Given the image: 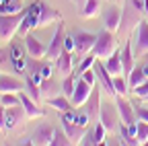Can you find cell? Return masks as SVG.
Segmentation results:
<instances>
[{
  "label": "cell",
  "instance_id": "obj_1",
  "mask_svg": "<svg viewBox=\"0 0 148 146\" xmlns=\"http://www.w3.org/2000/svg\"><path fill=\"white\" fill-rule=\"evenodd\" d=\"M56 21H62V12L58 8L49 6L45 0H35L29 8H25V16H23L21 25H18V29H16V35L23 39L31 29L45 27L49 23H56Z\"/></svg>",
  "mask_w": 148,
  "mask_h": 146
},
{
  "label": "cell",
  "instance_id": "obj_2",
  "mask_svg": "<svg viewBox=\"0 0 148 146\" xmlns=\"http://www.w3.org/2000/svg\"><path fill=\"white\" fill-rule=\"evenodd\" d=\"M144 19V10L136 4V0H123L121 2V21L117 27V35L127 37Z\"/></svg>",
  "mask_w": 148,
  "mask_h": 146
},
{
  "label": "cell",
  "instance_id": "obj_3",
  "mask_svg": "<svg viewBox=\"0 0 148 146\" xmlns=\"http://www.w3.org/2000/svg\"><path fill=\"white\" fill-rule=\"evenodd\" d=\"M115 49H117V37H115V33L109 31V29H101L97 33V41H95V45H92L90 51L95 53L97 58L107 60Z\"/></svg>",
  "mask_w": 148,
  "mask_h": 146
},
{
  "label": "cell",
  "instance_id": "obj_4",
  "mask_svg": "<svg viewBox=\"0 0 148 146\" xmlns=\"http://www.w3.org/2000/svg\"><path fill=\"white\" fill-rule=\"evenodd\" d=\"M60 125L64 127V132L70 136L72 144H78V142H80V138H82V136H84V132H86V127H84V125H80V123L76 121V111H74V109H70V111H64V113H62Z\"/></svg>",
  "mask_w": 148,
  "mask_h": 146
},
{
  "label": "cell",
  "instance_id": "obj_5",
  "mask_svg": "<svg viewBox=\"0 0 148 146\" xmlns=\"http://www.w3.org/2000/svg\"><path fill=\"white\" fill-rule=\"evenodd\" d=\"M23 16H25V10H18L14 14H2L0 12V39L10 41L16 35V29H18V25H21Z\"/></svg>",
  "mask_w": 148,
  "mask_h": 146
},
{
  "label": "cell",
  "instance_id": "obj_6",
  "mask_svg": "<svg viewBox=\"0 0 148 146\" xmlns=\"http://www.w3.org/2000/svg\"><path fill=\"white\" fill-rule=\"evenodd\" d=\"M64 37H66V25L64 21H58V27H56V33L51 41L47 43V51H45V60L56 62V58L64 51Z\"/></svg>",
  "mask_w": 148,
  "mask_h": 146
},
{
  "label": "cell",
  "instance_id": "obj_7",
  "mask_svg": "<svg viewBox=\"0 0 148 146\" xmlns=\"http://www.w3.org/2000/svg\"><path fill=\"white\" fill-rule=\"evenodd\" d=\"M99 121H101V123L107 127V132H115V130H117V125H119V121H121L117 105H111V103H105V101H101Z\"/></svg>",
  "mask_w": 148,
  "mask_h": 146
},
{
  "label": "cell",
  "instance_id": "obj_8",
  "mask_svg": "<svg viewBox=\"0 0 148 146\" xmlns=\"http://www.w3.org/2000/svg\"><path fill=\"white\" fill-rule=\"evenodd\" d=\"M101 90H103V88H99V86L95 84V86H92V90H90V95H88V99L80 105V109L90 117V121L99 119V111H101Z\"/></svg>",
  "mask_w": 148,
  "mask_h": 146
},
{
  "label": "cell",
  "instance_id": "obj_9",
  "mask_svg": "<svg viewBox=\"0 0 148 146\" xmlns=\"http://www.w3.org/2000/svg\"><path fill=\"white\" fill-rule=\"evenodd\" d=\"M95 72H97V80L101 82V88H103V93L105 95H109V97H115V88H113V74L107 70V66L97 58V62H95Z\"/></svg>",
  "mask_w": 148,
  "mask_h": 146
},
{
  "label": "cell",
  "instance_id": "obj_10",
  "mask_svg": "<svg viewBox=\"0 0 148 146\" xmlns=\"http://www.w3.org/2000/svg\"><path fill=\"white\" fill-rule=\"evenodd\" d=\"M101 21L105 29L117 33V27L121 21V8L115 4H105V8H101Z\"/></svg>",
  "mask_w": 148,
  "mask_h": 146
},
{
  "label": "cell",
  "instance_id": "obj_11",
  "mask_svg": "<svg viewBox=\"0 0 148 146\" xmlns=\"http://www.w3.org/2000/svg\"><path fill=\"white\" fill-rule=\"evenodd\" d=\"M148 53V21L142 19V23L136 27V39H134V56L136 60Z\"/></svg>",
  "mask_w": 148,
  "mask_h": 146
},
{
  "label": "cell",
  "instance_id": "obj_12",
  "mask_svg": "<svg viewBox=\"0 0 148 146\" xmlns=\"http://www.w3.org/2000/svg\"><path fill=\"white\" fill-rule=\"evenodd\" d=\"M10 45H8V51H10V64H12V68H14V72L16 74H25V49H23V43H16V41H8Z\"/></svg>",
  "mask_w": 148,
  "mask_h": 146
},
{
  "label": "cell",
  "instance_id": "obj_13",
  "mask_svg": "<svg viewBox=\"0 0 148 146\" xmlns=\"http://www.w3.org/2000/svg\"><path fill=\"white\" fill-rule=\"evenodd\" d=\"M115 105H117V109H119L121 121L127 123V125H136L138 117H136V107H134V103H130L127 99H123V95H117V97H115Z\"/></svg>",
  "mask_w": 148,
  "mask_h": 146
},
{
  "label": "cell",
  "instance_id": "obj_14",
  "mask_svg": "<svg viewBox=\"0 0 148 146\" xmlns=\"http://www.w3.org/2000/svg\"><path fill=\"white\" fill-rule=\"evenodd\" d=\"M27 117L25 113V107L23 105H14V107H6V113H4V132H10Z\"/></svg>",
  "mask_w": 148,
  "mask_h": 146
},
{
  "label": "cell",
  "instance_id": "obj_15",
  "mask_svg": "<svg viewBox=\"0 0 148 146\" xmlns=\"http://www.w3.org/2000/svg\"><path fill=\"white\" fill-rule=\"evenodd\" d=\"M97 41L95 33H86V31H76L74 33V51L76 53H88Z\"/></svg>",
  "mask_w": 148,
  "mask_h": 146
},
{
  "label": "cell",
  "instance_id": "obj_16",
  "mask_svg": "<svg viewBox=\"0 0 148 146\" xmlns=\"http://www.w3.org/2000/svg\"><path fill=\"white\" fill-rule=\"evenodd\" d=\"M121 66H123V76L127 78L130 76V72L134 70L136 66V56H134V41L132 39H127L121 47Z\"/></svg>",
  "mask_w": 148,
  "mask_h": 146
},
{
  "label": "cell",
  "instance_id": "obj_17",
  "mask_svg": "<svg viewBox=\"0 0 148 146\" xmlns=\"http://www.w3.org/2000/svg\"><path fill=\"white\" fill-rule=\"evenodd\" d=\"M23 41H25V47H27V53H29V56H33V58H45L47 45H45V43H41V41L37 39L31 31L23 37Z\"/></svg>",
  "mask_w": 148,
  "mask_h": 146
},
{
  "label": "cell",
  "instance_id": "obj_18",
  "mask_svg": "<svg viewBox=\"0 0 148 146\" xmlns=\"http://www.w3.org/2000/svg\"><path fill=\"white\" fill-rule=\"evenodd\" d=\"M53 130H56V127H53L51 123H41V125L33 132V142H35L37 146H47V144H51V140H53Z\"/></svg>",
  "mask_w": 148,
  "mask_h": 146
},
{
  "label": "cell",
  "instance_id": "obj_19",
  "mask_svg": "<svg viewBox=\"0 0 148 146\" xmlns=\"http://www.w3.org/2000/svg\"><path fill=\"white\" fill-rule=\"evenodd\" d=\"M18 99H21V105L25 107V113H27V117H29V119L45 115V111L39 107V103H37V101H33V99H31L27 93H18Z\"/></svg>",
  "mask_w": 148,
  "mask_h": 146
},
{
  "label": "cell",
  "instance_id": "obj_20",
  "mask_svg": "<svg viewBox=\"0 0 148 146\" xmlns=\"http://www.w3.org/2000/svg\"><path fill=\"white\" fill-rule=\"evenodd\" d=\"M90 90H92V86H90L86 80L78 78V80H76V88H74V95H72V105H74V107H80V105L88 99Z\"/></svg>",
  "mask_w": 148,
  "mask_h": 146
},
{
  "label": "cell",
  "instance_id": "obj_21",
  "mask_svg": "<svg viewBox=\"0 0 148 146\" xmlns=\"http://www.w3.org/2000/svg\"><path fill=\"white\" fill-rule=\"evenodd\" d=\"M23 82L12 74H0V93H18L23 90Z\"/></svg>",
  "mask_w": 148,
  "mask_h": 146
},
{
  "label": "cell",
  "instance_id": "obj_22",
  "mask_svg": "<svg viewBox=\"0 0 148 146\" xmlns=\"http://www.w3.org/2000/svg\"><path fill=\"white\" fill-rule=\"evenodd\" d=\"M56 70H58L60 72V74H72V72H74V66H72V51H68V49H64L62 53H60V56L58 58H56Z\"/></svg>",
  "mask_w": 148,
  "mask_h": 146
},
{
  "label": "cell",
  "instance_id": "obj_23",
  "mask_svg": "<svg viewBox=\"0 0 148 146\" xmlns=\"http://www.w3.org/2000/svg\"><path fill=\"white\" fill-rule=\"evenodd\" d=\"M105 66H107V70H109L113 76L123 74V66H121V49H119V47H117V49L105 60Z\"/></svg>",
  "mask_w": 148,
  "mask_h": 146
},
{
  "label": "cell",
  "instance_id": "obj_24",
  "mask_svg": "<svg viewBox=\"0 0 148 146\" xmlns=\"http://www.w3.org/2000/svg\"><path fill=\"white\" fill-rule=\"evenodd\" d=\"M39 90H41V97L43 99H49V97H56L58 90H62V84H58V80L49 76V78H43L39 82Z\"/></svg>",
  "mask_w": 148,
  "mask_h": 146
},
{
  "label": "cell",
  "instance_id": "obj_25",
  "mask_svg": "<svg viewBox=\"0 0 148 146\" xmlns=\"http://www.w3.org/2000/svg\"><path fill=\"white\" fill-rule=\"evenodd\" d=\"M101 0H86V2L82 4L80 8V16L82 19H92V16H97L101 14Z\"/></svg>",
  "mask_w": 148,
  "mask_h": 146
},
{
  "label": "cell",
  "instance_id": "obj_26",
  "mask_svg": "<svg viewBox=\"0 0 148 146\" xmlns=\"http://www.w3.org/2000/svg\"><path fill=\"white\" fill-rule=\"evenodd\" d=\"M45 103H47L49 107H53L56 111H60V113L70 111V109H72V105H70V97H66V95H60V97H49V99H45Z\"/></svg>",
  "mask_w": 148,
  "mask_h": 146
},
{
  "label": "cell",
  "instance_id": "obj_27",
  "mask_svg": "<svg viewBox=\"0 0 148 146\" xmlns=\"http://www.w3.org/2000/svg\"><path fill=\"white\" fill-rule=\"evenodd\" d=\"M148 78V74L144 72V66H134V70L130 72V76H127V84H130V90L136 88L140 82H144Z\"/></svg>",
  "mask_w": 148,
  "mask_h": 146
},
{
  "label": "cell",
  "instance_id": "obj_28",
  "mask_svg": "<svg viewBox=\"0 0 148 146\" xmlns=\"http://www.w3.org/2000/svg\"><path fill=\"white\" fill-rule=\"evenodd\" d=\"M25 90H27V95H29L33 101H37V103L43 99V97H41V90H39V82H35L29 74H25Z\"/></svg>",
  "mask_w": 148,
  "mask_h": 146
},
{
  "label": "cell",
  "instance_id": "obj_29",
  "mask_svg": "<svg viewBox=\"0 0 148 146\" xmlns=\"http://www.w3.org/2000/svg\"><path fill=\"white\" fill-rule=\"evenodd\" d=\"M76 80H78V78L74 76V72H72V74H66L64 80H62V95H66V97L72 99L74 88H76Z\"/></svg>",
  "mask_w": 148,
  "mask_h": 146
},
{
  "label": "cell",
  "instance_id": "obj_30",
  "mask_svg": "<svg viewBox=\"0 0 148 146\" xmlns=\"http://www.w3.org/2000/svg\"><path fill=\"white\" fill-rule=\"evenodd\" d=\"M18 10H23L21 0H2V4H0V12L2 14H14Z\"/></svg>",
  "mask_w": 148,
  "mask_h": 146
},
{
  "label": "cell",
  "instance_id": "obj_31",
  "mask_svg": "<svg viewBox=\"0 0 148 146\" xmlns=\"http://www.w3.org/2000/svg\"><path fill=\"white\" fill-rule=\"evenodd\" d=\"M72 140L70 136L64 132V127H56L53 130V140H51V146H70Z\"/></svg>",
  "mask_w": 148,
  "mask_h": 146
},
{
  "label": "cell",
  "instance_id": "obj_32",
  "mask_svg": "<svg viewBox=\"0 0 148 146\" xmlns=\"http://www.w3.org/2000/svg\"><path fill=\"white\" fill-rule=\"evenodd\" d=\"M113 88H115V97L117 95H127L130 93V84H127V78L123 74H117L113 76Z\"/></svg>",
  "mask_w": 148,
  "mask_h": 146
},
{
  "label": "cell",
  "instance_id": "obj_33",
  "mask_svg": "<svg viewBox=\"0 0 148 146\" xmlns=\"http://www.w3.org/2000/svg\"><path fill=\"white\" fill-rule=\"evenodd\" d=\"M95 62H97V56H95L92 51H88L86 56L80 60V64H78V68H76V74L80 76L84 70H88V68H92V66H95Z\"/></svg>",
  "mask_w": 148,
  "mask_h": 146
},
{
  "label": "cell",
  "instance_id": "obj_34",
  "mask_svg": "<svg viewBox=\"0 0 148 146\" xmlns=\"http://www.w3.org/2000/svg\"><path fill=\"white\" fill-rule=\"evenodd\" d=\"M136 138H138L140 144H146V140H148V121H144V119L136 121Z\"/></svg>",
  "mask_w": 148,
  "mask_h": 146
},
{
  "label": "cell",
  "instance_id": "obj_35",
  "mask_svg": "<svg viewBox=\"0 0 148 146\" xmlns=\"http://www.w3.org/2000/svg\"><path fill=\"white\" fill-rule=\"evenodd\" d=\"M0 103L4 107H14V105H21V99L14 93H0Z\"/></svg>",
  "mask_w": 148,
  "mask_h": 146
},
{
  "label": "cell",
  "instance_id": "obj_36",
  "mask_svg": "<svg viewBox=\"0 0 148 146\" xmlns=\"http://www.w3.org/2000/svg\"><path fill=\"white\" fill-rule=\"evenodd\" d=\"M78 144H82V146H88V144H90V146H95V144H97V138H95V127H92V130H86Z\"/></svg>",
  "mask_w": 148,
  "mask_h": 146
},
{
  "label": "cell",
  "instance_id": "obj_37",
  "mask_svg": "<svg viewBox=\"0 0 148 146\" xmlns=\"http://www.w3.org/2000/svg\"><path fill=\"white\" fill-rule=\"evenodd\" d=\"M132 93H134L138 99H146V95H148V78H146L144 82H140L136 88H132Z\"/></svg>",
  "mask_w": 148,
  "mask_h": 146
},
{
  "label": "cell",
  "instance_id": "obj_38",
  "mask_svg": "<svg viewBox=\"0 0 148 146\" xmlns=\"http://www.w3.org/2000/svg\"><path fill=\"white\" fill-rule=\"evenodd\" d=\"M80 78H82V80H86L90 86H95V82H97V72H95V68H88V70H84L82 74H80Z\"/></svg>",
  "mask_w": 148,
  "mask_h": 146
},
{
  "label": "cell",
  "instance_id": "obj_39",
  "mask_svg": "<svg viewBox=\"0 0 148 146\" xmlns=\"http://www.w3.org/2000/svg\"><path fill=\"white\" fill-rule=\"evenodd\" d=\"M105 132H107V127H105L101 121H97V123H95V138H97V144H103Z\"/></svg>",
  "mask_w": 148,
  "mask_h": 146
},
{
  "label": "cell",
  "instance_id": "obj_40",
  "mask_svg": "<svg viewBox=\"0 0 148 146\" xmlns=\"http://www.w3.org/2000/svg\"><path fill=\"white\" fill-rule=\"evenodd\" d=\"M51 72H53V66H51L49 60H45V62H43V68H41V80H43V78H49Z\"/></svg>",
  "mask_w": 148,
  "mask_h": 146
},
{
  "label": "cell",
  "instance_id": "obj_41",
  "mask_svg": "<svg viewBox=\"0 0 148 146\" xmlns=\"http://www.w3.org/2000/svg\"><path fill=\"white\" fill-rule=\"evenodd\" d=\"M76 121H78L80 125H84V127H86V125H88V121H90V117L82 111V109H78V111H76Z\"/></svg>",
  "mask_w": 148,
  "mask_h": 146
},
{
  "label": "cell",
  "instance_id": "obj_42",
  "mask_svg": "<svg viewBox=\"0 0 148 146\" xmlns=\"http://www.w3.org/2000/svg\"><path fill=\"white\" fill-rule=\"evenodd\" d=\"M64 49L74 51V35H66L64 37Z\"/></svg>",
  "mask_w": 148,
  "mask_h": 146
},
{
  "label": "cell",
  "instance_id": "obj_43",
  "mask_svg": "<svg viewBox=\"0 0 148 146\" xmlns=\"http://www.w3.org/2000/svg\"><path fill=\"white\" fill-rule=\"evenodd\" d=\"M4 62H10V51L8 49H0V66Z\"/></svg>",
  "mask_w": 148,
  "mask_h": 146
},
{
  "label": "cell",
  "instance_id": "obj_44",
  "mask_svg": "<svg viewBox=\"0 0 148 146\" xmlns=\"http://www.w3.org/2000/svg\"><path fill=\"white\" fill-rule=\"evenodd\" d=\"M4 113H6V107L0 103V132H4Z\"/></svg>",
  "mask_w": 148,
  "mask_h": 146
},
{
  "label": "cell",
  "instance_id": "obj_45",
  "mask_svg": "<svg viewBox=\"0 0 148 146\" xmlns=\"http://www.w3.org/2000/svg\"><path fill=\"white\" fill-rule=\"evenodd\" d=\"M144 16L148 19V0H144Z\"/></svg>",
  "mask_w": 148,
  "mask_h": 146
},
{
  "label": "cell",
  "instance_id": "obj_46",
  "mask_svg": "<svg viewBox=\"0 0 148 146\" xmlns=\"http://www.w3.org/2000/svg\"><path fill=\"white\" fill-rule=\"evenodd\" d=\"M86 2V0H76V4H78V8H82V4Z\"/></svg>",
  "mask_w": 148,
  "mask_h": 146
},
{
  "label": "cell",
  "instance_id": "obj_47",
  "mask_svg": "<svg viewBox=\"0 0 148 146\" xmlns=\"http://www.w3.org/2000/svg\"><path fill=\"white\" fill-rule=\"evenodd\" d=\"M144 101H146V103H148V95H146V99H144Z\"/></svg>",
  "mask_w": 148,
  "mask_h": 146
},
{
  "label": "cell",
  "instance_id": "obj_48",
  "mask_svg": "<svg viewBox=\"0 0 148 146\" xmlns=\"http://www.w3.org/2000/svg\"><path fill=\"white\" fill-rule=\"evenodd\" d=\"M115 2H123V0H115Z\"/></svg>",
  "mask_w": 148,
  "mask_h": 146
},
{
  "label": "cell",
  "instance_id": "obj_49",
  "mask_svg": "<svg viewBox=\"0 0 148 146\" xmlns=\"http://www.w3.org/2000/svg\"><path fill=\"white\" fill-rule=\"evenodd\" d=\"M0 74H2V72H0Z\"/></svg>",
  "mask_w": 148,
  "mask_h": 146
}]
</instances>
